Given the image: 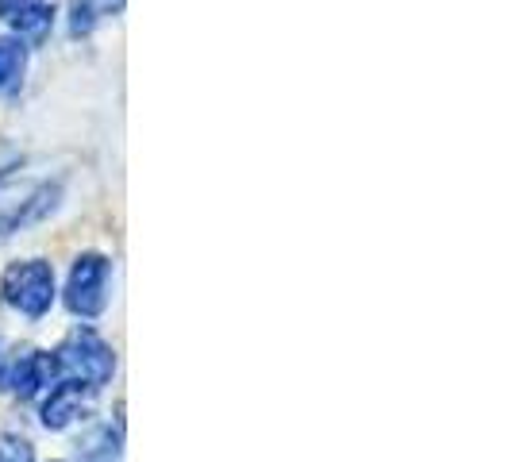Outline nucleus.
Listing matches in <instances>:
<instances>
[{
	"mask_svg": "<svg viewBox=\"0 0 512 462\" xmlns=\"http://www.w3.org/2000/svg\"><path fill=\"white\" fill-rule=\"evenodd\" d=\"M54 366H58V378L89 385V389L97 393L101 385L112 382V374H116V355H112V347H108L97 332L77 328V332L54 351Z\"/></svg>",
	"mask_w": 512,
	"mask_h": 462,
	"instance_id": "obj_1",
	"label": "nucleus"
},
{
	"mask_svg": "<svg viewBox=\"0 0 512 462\" xmlns=\"http://www.w3.org/2000/svg\"><path fill=\"white\" fill-rule=\"evenodd\" d=\"M81 462H120V436L112 428H97L81 443Z\"/></svg>",
	"mask_w": 512,
	"mask_h": 462,
	"instance_id": "obj_8",
	"label": "nucleus"
},
{
	"mask_svg": "<svg viewBox=\"0 0 512 462\" xmlns=\"http://www.w3.org/2000/svg\"><path fill=\"white\" fill-rule=\"evenodd\" d=\"M58 382V366H54V355H43V351H27L12 362L8 374H0V385H12L20 397H35L39 389H51Z\"/></svg>",
	"mask_w": 512,
	"mask_h": 462,
	"instance_id": "obj_4",
	"label": "nucleus"
},
{
	"mask_svg": "<svg viewBox=\"0 0 512 462\" xmlns=\"http://www.w3.org/2000/svg\"><path fill=\"white\" fill-rule=\"evenodd\" d=\"M27 51L16 39H0V97H12L24 85Z\"/></svg>",
	"mask_w": 512,
	"mask_h": 462,
	"instance_id": "obj_7",
	"label": "nucleus"
},
{
	"mask_svg": "<svg viewBox=\"0 0 512 462\" xmlns=\"http://www.w3.org/2000/svg\"><path fill=\"white\" fill-rule=\"evenodd\" d=\"M0 20L20 35H47L54 20V0H0Z\"/></svg>",
	"mask_w": 512,
	"mask_h": 462,
	"instance_id": "obj_6",
	"label": "nucleus"
},
{
	"mask_svg": "<svg viewBox=\"0 0 512 462\" xmlns=\"http://www.w3.org/2000/svg\"><path fill=\"white\" fill-rule=\"evenodd\" d=\"M0 462H35L31 443H27L24 436H16V432L0 436Z\"/></svg>",
	"mask_w": 512,
	"mask_h": 462,
	"instance_id": "obj_9",
	"label": "nucleus"
},
{
	"mask_svg": "<svg viewBox=\"0 0 512 462\" xmlns=\"http://www.w3.org/2000/svg\"><path fill=\"white\" fill-rule=\"evenodd\" d=\"M108 274L112 262L104 255H81L70 270V285H66V305L81 320H97L108 305Z\"/></svg>",
	"mask_w": 512,
	"mask_h": 462,
	"instance_id": "obj_3",
	"label": "nucleus"
},
{
	"mask_svg": "<svg viewBox=\"0 0 512 462\" xmlns=\"http://www.w3.org/2000/svg\"><path fill=\"white\" fill-rule=\"evenodd\" d=\"M89 385L81 382H66V378H58L51 385V397L43 401V424L51 428V432H62V428H70L81 409H85V401H89Z\"/></svg>",
	"mask_w": 512,
	"mask_h": 462,
	"instance_id": "obj_5",
	"label": "nucleus"
},
{
	"mask_svg": "<svg viewBox=\"0 0 512 462\" xmlns=\"http://www.w3.org/2000/svg\"><path fill=\"white\" fill-rule=\"evenodd\" d=\"M0 293L12 308H20L27 320L47 316L54 305V270L43 258H27V262H12L4 270Z\"/></svg>",
	"mask_w": 512,
	"mask_h": 462,
	"instance_id": "obj_2",
	"label": "nucleus"
},
{
	"mask_svg": "<svg viewBox=\"0 0 512 462\" xmlns=\"http://www.w3.org/2000/svg\"><path fill=\"white\" fill-rule=\"evenodd\" d=\"M89 27H93V4L74 0V31H89Z\"/></svg>",
	"mask_w": 512,
	"mask_h": 462,
	"instance_id": "obj_10",
	"label": "nucleus"
}]
</instances>
